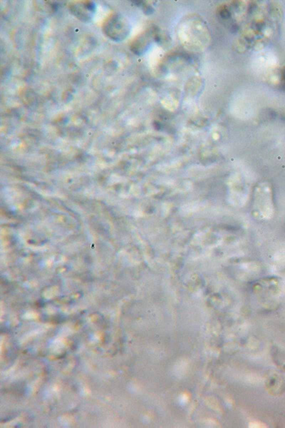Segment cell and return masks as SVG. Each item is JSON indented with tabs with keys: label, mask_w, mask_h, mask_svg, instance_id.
I'll list each match as a JSON object with an SVG mask.
<instances>
[{
	"label": "cell",
	"mask_w": 285,
	"mask_h": 428,
	"mask_svg": "<svg viewBox=\"0 0 285 428\" xmlns=\"http://www.w3.org/2000/svg\"><path fill=\"white\" fill-rule=\"evenodd\" d=\"M106 32L108 33V36L113 39H122L123 38L127 37V26L122 22V20L119 19H114L111 20L110 23L108 24Z\"/></svg>",
	"instance_id": "cell-1"
}]
</instances>
